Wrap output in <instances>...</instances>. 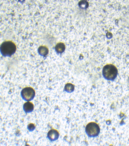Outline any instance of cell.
I'll list each match as a JSON object with an SVG mask.
<instances>
[{
	"label": "cell",
	"mask_w": 129,
	"mask_h": 146,
	"mask_svg": "<svg viewBox=\"0 0 129 146\" xmlns=\"http://www.w3.org/2000/svg\"><path fill=\"white\" fill-rule=\"evenodd\" d=\"M16 45L11 41H6L0 47V52L4 57H11L15 53Z\"/></svg>",
	"instance_id": "obj_1"
},
{
	"label": "cell",
	"mask_w": 129,
	"mask_h": 146,
	"mask_svg": "<svg viewBox=\"0 0 129 146\" xmlns=\"http://www.w3.org/2000/svg\"><path fill=\"white\" fill-rule=\"evenodd\" d=\"M102 74L104 78L107 80H113L118 74L117 68L113 65H107L103 68Z\"/></svg>",
	"instance_id": "obj_2"
},
{
	"label": "cell",
	"mask_w": 129,
	"mask_h": 146,
	"mask_svg": "<svg viewBox=\"0 0 129 146\" xmlns=\"http://www.w3.org/2000/svg\"><path fill=\"white\" fill-rule=\"evenodd\" d=\"M85 131L88 136L90 138H94L100 134V128L98 124L96 122H90L86 126Z\"/></svg>",
	"instance_id": "obj_3"
},
{
	"label": "cell",
	"mask_w": 129,
	"mask_h": 146,
	"mask_svg": "<svg viewBox=\"0 0 129 146\" xmlns=\"http://www.w3.org/2000/svg\"><path fill=\"white\" fill-rule=\"evenodd\" d=\"M35 96V91L31 87H27L21 91V97L26 102H31Z\"/></svg>",
	"instance_id": "obj_4"
},
{
	"label": "cell",
	"mask_w": 129,
	"mask_h": 146,
	"mask_svg": "<svg viewBox=\"0 0 129 146\" xmlns=\"http://www.w3.org/2000/svg\"><path fill=\"white\" fill-rule=\"evenodd\" d=\"M59 137V133L57 130L51 129L48 133V138L51 141H56Z\"/></svg>",
	"instance_id": "obj_5"
},
{
	"label": "cell",
	"mask_w": 129,
	"mask_h": 146,
	"mask_svg": "<svg viewBox=\"0 0 129 146\" xmlns=\"http://www.w3.org/2000/svg\"><path fill=\"white\" fill-rule=\"evenodd\" d=\"M23 110L25 111V113H31L34 110V105L31 102H27L25 103L23 106Z\"/></svg>",
	"instance_id": "obj_6"
},
{
	"label": "cell",
	"mask_w": 129,
	"mask_h": 146,
	"mask_svg": "<svg viewBox=\"0 0 129 146\" xmlns=\"http://www.w3.org/2000/svg\"><path fill=\"white\" fill-rule=\"evenodd\" d=\"M38 53H39L41 56L46 57L49 53V49L46 46H42L38 48Z\"/></svg>",
	"instance_id": "obj_7"
},
{
	"label": "cell",
	"mask_w": 129,
	"mask_h": 146,
	"mask_svg": "<svg viewBox=\"0 0 129 146\" xmlns=\"http://www.w3.org/2000/svg\"><path fill=\"white\" fill-rule=\"evenodd\" d=\"M55 50L57 53H63L64 50H65V46L63 43L59 42L56 44V46L55 47Z\"/></svg>",
	"instance_id": "obj_8"
},
{
	"label": "cell",
	"mask_w": 129,
	"mask_h": 146,
	"mask_svg": "<svg viewBox=\"0 0 129 146\" xmlns=\"http://www.w3.org/2000/svg\"><path fill=\"white\" fill-rule=\"evenodd\" d=\"M74 90V86L72 84L70 83H67L64 86V91L66 92H68V93H71Z\"/></svg>",
	"instance_id": "obj_9"
},
{
	"label": "cell",
	"mask_w": 129,
	"mask_h": 146,
	"mask_svg": "<svg viewBox=\"0 0 129 146\" xmlns=\"http://www.w3.org/2000/svg\"><path fill=\"white\" fill-rule=\"evenodd\" d=\"M79 7L81 9H86L88 7V3L86 0H82L79 2Z\"/></svg>",
	"instance_id": "obj_10"
},
{
	"label": "cell",
	"mask_w": 129,
	"mask_h": 146,
	"mask_svg": "<svg viewBox=\"0 0 129 146\" xmlns=\"http://www.w3.org/2000/svg\"><path fill=\"white\" fill-rule=\"evenodd\" d=\"M34 129H35V125H34V124H29V125H28V130L29 131H33Z\"/></svg>",
	"instance_id": "obj_11"
}]
</instances>
